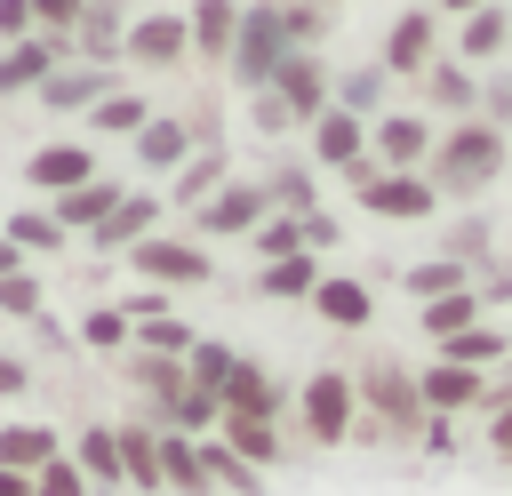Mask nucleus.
I'll return each mask as SVG.
<instances>
[{
  "label": "nucleus",
  "mask_w": 512,
  "mask_h": 496,
  "mask_svg": "<svg viewBox=\"0 0 512 496\" xmlns=\"http://www.w3.org/2000/svg\"><path fill=\"white\" fill-rule=\"evenodd\" d=\"M296 224H304V248H312V256H320V248H336V216H328V208H304Z\"/></svg>",
  "instance_id": "53"
},
{
  "label": "nucleus",
  "mask_w": 512,
  "mask_h": 496,
  "mask_svg": "<svg viewBox=\"0 0 512 496\" xmlns=\"http://www.w3.org/2000/svg\"><path fill=\"white\" fill-rule=\"evenodd\" d=\"M184 24H192V64H224L240 32V0H192Z\"/></svg>",
  "instance_id": "25"
},
{
  "label": "nucleus",
  "mask_w": 512,
  "mask_h": 496,
  "mask_svg": "<svg viewBox=\"0 0 512 496\" xmlns=\"http://www.w3.org/2000/svg\"><path fill=\"white\" fill-rule=\"evenodd\" d=\"M416 392H424V416H456V408H488V376H480V368H456V360H432V368L416 376Z\"/></svg>",
  "instance_id": "21"
},
{
  "label": "nucleus",
  "mask_w": 512,
  "mask_h": 496,
  "mask_svg": "<svg viewBox=\"0 0 512 496\" xmlns=\"http://www.w3.org/2000/svg\"><path fill=\"white\" fill-rule=\"evenodd\" d=\"M128 344H136V352H168V360H184V352L200 344V328L176 320V312H152V320H128Z\"/></svg>",
  "instance_id": "36"
},
{
  "label": "nucleus",
  "mask_w": 512,
  "mask_h": 496,
  "mask_svg": "<svg viewBox=\"0 0 512 496\" xmlns=\"http://www.w3.org/2000/svg\"><path fill=\"white\" fill-rule=\"evenodd\" d=\"M432 8H440V16H456V24H464V16H480V8H488V0H432Z\"/></svg>",
  "instance_id": "55"
},
{
  "label": "nucleus",
  "mask_w": 512,
  "mask_h": 496,
  "mask_svg": "<svg viewBox=\"0 0 512 496\" xmlns=\"http://www.w3.org/2000/svg\"><path fill=\"white\" fill-rule=\"evenodd\" d=\"M320 8H328V0H320Z\"/></svg>",
  "instance_id": "59"
},
{
  "label": "nucleus",
  "mask_w": 512,
  "mask_h": 496,
  "mask_svg": "<svg viewBox=\"0 0 512 496\" xmlns=\"http://www.w3.org/2000/svg\"><path fill=\"white\" fill-rule=\"evenodd\" d=\"M272 96L288 104V120H296V128H312V120L336 104V72L320 64V48H288V64L272 72Z\"/></svg>",
  "instance_id": "10"
},
{
  "label": "nucleus",
  "mask_w": 512,
  "mask_h": 496,
  "mask_svg": "<svg viewBox=\"0 0 512 496\" xmlns=\"http://www.w3.org/2000/svg\"><path fill=\"white\" fill-rule=\"evenodd\" d=\"M224 176H232V152H224V144H200V152H192V160H184V168L168 176V192H160V200L192 216V208H200V200H208V192H216Z\"/></svg>",
  "instance_id": "22"
},
{
  "label": "nucleus",
  "mask_w": 512,
  "mask_h": 496,
  "mask_svg": "<svg viewBox=\"0 0 512 496\" xmlns=\"http://www.w3.org/2000/svg\"><path fill=\"white\" fill-rule=\"evenodd\" d=\"M312 312H320L328 328H368V320H376V296H368V280H352V272H320Z\"/></svg>",
  "instance_id": "23"
},
{
  "label": "nucleus",
  "mask_w": 512,
  "mask_h": 496,
  "mask_svg": "<svg viewBox=\"0 0 512 496\" xmlns=\"http://www.w3.org/2000/svg\"><path fill=\"white\" fill-rule=\"evenodd\" d=\"M160 488H168V496H216L192 432H160Z\"/></svg>",
  "instance_id": "28"
},
{
  "label": "nucleus",
  "mask_w": 512,
  "mask_h": 496,
  "mask_svg": "<svg viewBox=\"0 0 512 496\" xmlns=\"http://www.w3.org/2000/svg\"><path fill=\"white\" fill-rule=\"evenodd\" d=\"M416 96H424L432 112H456V120L480 112V80H472V64H456V56H440V64L416 80Z\"/></svg>",
  "instance_id": "26"
},
{
  "label": "nucleus",
  "mask_w": 512,
  "mask_h": 496,
  "mask_svg": "<svg viewBox=\"0 0 512 496\" xmlns=\"http://www.w3.org/2000/svg\"><path fill=\"white\" fill-rule=\"evenodd\" d=\"M504 352H512V336H504V328H488V320H472L464 336H448V344H440V360H456V368H496Z\"/></svg>",
  "instance_id": "37"
},
{
  "label": "nucleus",
  "mask_w": 512,
  "mask_h": 496,
  "mask_svg": "<svg viewBox=\"0 0 512 496\" xmlns=\"http://www.w3.org/2000/svg\"><path fill=\"white\" fill-rule=\"evenodd\" d=\"M496 456H504V464H512V408H504V416H496Z\"/></svg>",
  "instance_id": "58"
},
{
  "label": "nucleus",
  "mask_w": 512,
  "mask_h": 496,
  "mask_svg": "<svg viewBox=\"0 0 512 496\" xmlns=\"http://www.w3.org/2000/svg\"><path fill=\"white\" fill-rule=\"evenodd\" d=\"M424 176H432V192H440V200H472V192H488V184L504 176V128H488L480 112H472V120H456V128L432 144Z\"/></svg>",
  "instance_id": "1"
},
{
  "label": "nucleus",
  "mask_w": 512,
  "mask_h": 496,
  "mask_svg": "<svg viewBox=\"0 0 512 496\" xmlns=\"http://www.w3.org/2000/svg\"><path fill=\"white\" fill-rule=\"evenodd\" d=\"M112 88H120V72H112V64H80V56H72V64H56V72H48L32 96H40L48 112H64V120H88V112H96Z\"/></svg>",
  "instance_id": "12"
},
{
  "label": "nucleus",
  "mask_w": 512,
  "mask_h": 496,
  "mask_svg": "<svg viewBox=\"0 0 512 496\" xmlns=\"http://www.w3.org/2000/svg\"><path fill=\"white\" fill-rule=\"evenodd\" d=\"M120 40H128V0H88L80 24H72V56L120 72Z\"/></svg>",
  "instance_id": "19"
},
{
  "label": "nucleus",
  "mask_w": 512,
  "mask_h": 496,
  "mask_svg": "<svg viewBox=\"0 0 512 496\" xmlns=\"http://www.w3.org/2000/svg\"><path fill=\"white\" fill-rule=\"evenodd\" d=\"M248 120H256V136H288V128H296V120H288V104H280L272 88H256V96H248Z\"/></svg>",
  "instance_id": "48"
},
{
  "label": "nucleus",
  "mask_w": 512,
  "mask_h": 496,
  "mask_svg": "<svg viewBox=\"0 0 512 496\" xmlns=\"http://www.w3.org/2000/svg\"><path fill=\"white\" fill-rule=\"evenodd\" d=\"M0 232L24 248V264H32V256H64V240H72L48 208H8V216H0Z\"/></svg>",
  "instance_id": "33"
},
{
  "label": "nucleus",
  "mask_w": 512,
  "mask_h": 496,
  "mask_svg": "<svg viewBox=\"0 0 512 496\" xmlns=\"http://www.w3.org/2000/svg\"><path fill=\"white\" fill-rule=\"evenodd\" d=\"M280 24H288V48H320L328 8H320V0H280Z\"/></svg>",
  "instance_id": "46"
},
{
  "label": "nucleus",
  "mask_w": 512,
  "mask_h": 496,
  "mask_svg": "<svg viewBox=\"0 0 512 496\" xmlns=\"http://www.w3.org/2000/svg\"><path fill=\"white\" fill-rule=\"evenodd\" d=\"M8 272H24V248H16L8 232H0V280H8Z\"/></svg>",
  "instance_id": "56"
},
{
  "label": "nucleus",
  "mask_w": 512,
  "mask_h": 496,
  "mask_svg": "<svg viewBox=\"0 0 512 496\" xmlns=\"http://www.w3.org/2000/svg\"><path fill=\"white\" fill-rule=\"evenodd\" d=\"M80 8H88V0H32V24H40V32H64V40H72Z\"/></svg>",
  "instance_id": "49"
},
{
  "label": "nucleus",
  "mask_w": 512,
  "mask_h": 496,
  "mask_svg": "<svg viewBox=\"0 0 512 496\" xmlns=\"http://www.w3.org/2000/svg\"><path fill=\"white\" fill-rule=\"evenodd\" d=\"M80 344L88 352H128V312L120 304H88L80 312Z\"/></svg>",
  "instance_id": "44"
},
{
  "label": "nucleus",
  "mask_w": 512,
  "mask_h": 496,
  "mask_svg": "<svg viewBox=\"0 0 512 496\" xmlns=\"http://www.w3.org/2000/svg\"><path fill=\"white\" fill-rule=\"evenodd\" d=\"M288 64V24H280V0H248L240 8V32H232V56H224V72L256 96V88H272V72Z\"/></svg>",
  "instance_id": "2"
},
{
  "label": "nucleus",
  "mask_w": 512,
  "mask_h": 496,
  "mask_svg": "<svg viewBox=\"0 0 512 496\" xmlns=\"http://www.w3.org/2000/svg\"><path fill=\"white\" fill-rule=\"evenodd\" d=\"M120 64H136V72H176V64H192V24H184V8H144V16H128Z\"/></svg>",
  "instance_id": "8"
},
{
  "label": "nucleus",
  "mask_w": 512,
  "mask_h": 496,
  "mask_svg": "<svg viewBox=\"0 0 512 496\" xmlns=\"http://www.w3.org/2000/svg\"><path fill=\"white\" fill-rule=\"evenodd\" d=\"M480 120H488V128H512V72L480 88Z\"/></svg>",
  "instance_id": "50"
},
{
  "label": "nucleus",
  "mask_w": 512,
  "mask_h": 496,
  "mask_svg": "<svg viewBox=\"0 0 512 496\" xmlns=\"http://www.w3.org/2000/svg\"><path fill=\"white\" fill-rule=\"evenodd\" d=\"M56 64H72V40H64V32H32V40L0 48V104H8V96H32Z\"/></svg>",
  "instance_id": "14"
},
{
  "label": "nucleus",
  "mask_w": 512,
  "mask_h": 496,
  "mask_svg": "<svg viewBox=\"0 0 512 496\" xmlns=\"http://www.w3.org/2000/svg\"><path fill=\"white\" fill-rule=\"evenodd\" d=\"M64 456V432L56 424H0V472H40Z\"/></svg>",
  "instance_id": "29"
},
{
  "label": "nucleus",
  "mask_w": 512,
  "mask_h": 496,
  "mask_svg": "<svg viewBox=\"0 0 512 496\" xmlns=\"http://www.w3.org/2000/svg\"><path fill=\"white\" fill-rule=\"evenodd\" d=\"M144 120H152V96H144V88H112V96L88 112V136H136Z\"/></svg>",
  "instance_id": "34"
},
{
  "label": "nucleus",
  "mask_w": 512,
  "mask_h": 496,
  "mask_svg": "<svg viewBox=\"0 0 512 496\" xmlns=\"http://www.w3.org/2000/svg\"><path fill=\"white\" fill-rule=\"evenodd\" d=\"M248 248H256V264H280V256H304V224L272 208V216H264V224L248 232Z\"/></svg>",
  "instance_id": "41"
},
{
  "label": "nucleus",
  "mask_w": 512,
  "mask_h": 496,
  "mask_svg": "<svg viewBox=\"0 0 512 496\" xmlns=\"http://www.w3.org/2000/svg\"><path fill=\"white\" fill-rule=\"evenodd\" d=\"M32 496H96V488H88V472H80L72 456H56V464L32 472Z\"/></svg>",
  "instance_id": "47"
},
{
  "label": "nucleus",
  "mask_w": 512,
  "mask_h": 496,
  "mask_svg": "<svg viewBox=\"0 0 512 496\" xmlns=\"http://www.w3.org/2000/svg\"><path fill=\"white\" fill-rule=\"evenodd\" d=\"M0 320H48V288H40V272H32V264L0 280Z\"/></svg>",
  "instance_id": "43"
},
{
  "label": "nucleus",
  "mask_w": 512,
  "mask_h": 496,
  "mask_svg": "<svg viewBox=\"0 0 512 496\" xmlns=\"http://www.w3.org/2000/svg\"><path fill=\"white\" fill-rule=\"evenodd\" d=\"M352 392H360V408H376V424H352V432H392V440H408V432L424 424V392H416V376H408L400 360H368V368L352 376Z\"/></svg>",
  "instance_id": "4"
},
{
  "label": "nucleus",
  "mask_w": 512,
  "mask_h": 496,
  "mask_svg": "<svg viewBox=\"0 0 512 496\" xmlns=\"http://www.w3.org/2000/svg\"><path fill=\"white\" fill-rule=\"evenodd\" d=\"M88 176H104V160H96V144L88 136H48V144H32L24 152V184L32 192H72V184H88Z\"/></svg>",
  "instance_id": "11"
},
{
  "label": "nucleus",
  "mask_w": 512,
  "mask_h": 496,
  "mask_svg": "<svg viewBox=\"0 0 512 496\" xmlns=\"http://www.w3.org/2000/svg\"><path fill=\"white\" fill-rule=\"evenodd\" d=\"M128 152H136V168H144V176H176L200 144H192V128H184V112H152V120L128 136Z\"/></svg>",
  "instance_id": "16"
},
{
  "label": "nucleus",
  "mask_w": 512,
  "mask_h": 496,
  "mask_svg": "<svg viewBox=\"0 0 512 496\" xmlns=\"http://www.w3.org/2000/svg\"><path fill=\"white\" fill-rule=\"evenodd\" d=\"M304 136H312V168L352 176V168L368 160V120H360V112H344V104H328V112H320Z\"/></svg>",
  "instance_id": "15"
},
{
  "label": "nucleus",
  "mask_w": 512,
  "mask_h": 496,
  "mask_svg": "<svg viewBox=\"0 0 512 496\" xmlns=\"http://www.w3.org/2000/svg\"><path fill=\"white\" fill-rule=\"evenodd\" d=\"M64 456L88 472V488H128V480H120V432H112V424H88L80 440H64Z\"/></svg>",
  "instance_id": "31"
},
{
  "label": "nucleus",
  "mask_w": 512,
  "mask_h": 496,
  "mask_svg": "<svg viewBox=\"0 0 512 496\" xmlns=\"http://www.w3.org/2000/svg\"><path fill=\"white\" fill-rule=\"evenodd\" d=\"M432 144H440V128H432L424 112H376V120H368V160H376V168H424Z\"/></svg>",
  "instance_id": "13"
},
{
  "label": "nucleus",
  "mask_w": 512,
  "mask_h": 496,
  "mask_svg": "<svg viewBox=\"0 0 512 496\" xmlns=\"http://www.w3.org/2000/svg\"><path fill=\"white\" fill-rule=\"evenodd\" d=\"M296 424H304L312 448H344L352 424H360V392H352V376H344V368L304 376V392H296Z\"/></svg>",
  "instance_id": "6"
},
{
  "label": "nucleus",
  "mask_w": 512,
  "mask_h": 496,
  "mask_svg": "<svg viewBox=\"0 0 512 496\" xmlns=\"http://www.w3.org/2000/svg\"><path fill=\"white\" fill-rule=\"evenodd\" d=\"M32 392V360L24 352H0V400H24Z\"/></svg>",
  "instance_id": "52"
},
{
  "label": "nucleus",
  "mask_w": 512,
  "mask_h": 496,
  "mask_svg": "<svg viewBox=\"0 0 512 496\" xmlns=\"http://www.w3.org/2000/svg\"><path fill=\"white\" fill-rule=\"evenodd\" d=\"M384 80H392L384 64H360V72H344V80H336V104H344V112H360V120H376V112H384Z\"/></svg>",
  "instance_id": "40"
},
{
  "label": "nucleus",
  "mask_w": 512,
  "mask_h": 496,
  "mask_svg": "<svg viewBox=\"0 0 512 496\" xmlns=\"http://www.w3.org/2000/svg\"><path fill=\"white\" fill-rule=\"evenodd\" d=\"M128 272L152 280V288H208V280H216V256H208L192 232H152V240L128 248Z\"/></svg>",
  "instance_id": "7"
},
{
  "label": "nucleus",
  "mask_w": 512,
  "mask_h": 496,
  "mask_svg": "<svg viewBox=\"0 0 512 496\" xmlns=\"http://www.w3.org/2000/svg\"><path fill=\"white\" fill-rule=\"evenodd\" d=\"M264 192H272V208H280V216L320 208V192H312V160H280V168L264 176Z\"/></svg>",
  "instance_id": "38"
},
{
  "label": "nucleus",
  "mask_w": 512,
  "mask_h": 496,
  "mask_svg": "<svg viewBox=\"0 0 512 496\" xmlns=\"http://www.w3.org/2000/svg\"><path fill=\"white\" fill-rule=\"evenodd\" d=\"M120 376H128V384L152 400V416H160V408H168V400L192 384V368H184V360H168V352H136V344L120 352Z\"/></svg>",
  "instance_id": "24"
},
{
  "label": "nucleus",
  "mask_w": 512,
  "mask_h": 496,
  "mask_svg": "<svg viewBox=\"0 0 512 496\" xmlns=\"http://www.w3.org/2000/svg\"><path fill=\"white\" fill-rule=\"evenodd\" d=\"M160 216H168V200H160V192H128V200L88 232V248H96V256H128L136 240H152V232H160Z\"/></svg>",
  "instance_id": "17"
},
{
  "label": "nucleus",
  "mask_w": 512,
  "mask_h": 496,
  "mask_svg": "<svg viewBox=\"0 0 512 496\" xmlns=\"http://www.w3.org/2000/svg\"><path fill=\"white\" fill-rule=\"evenodd\" d=\"M232 344H216V336H200L192 352H184V368H192V384H208V392H224V376H232Z\"/></svg>",
  "instance_id": "45"
},
{
  "label": "nucleus",
  "mask_w": 512,
  "mask_h": 496,
  "mask_svg": "<svg viewBox=\"0 0 512 496\" xmlns=\"http://www.w3.org/2000/svg\"><path fill=\"white\" fill-rule=\"evenodd\" d=\"M312 288H320V256L304 248V256H280V264H256V296H304L312 304Z\"/></svg>",
  "instance_id": "35"
},
{
  "label": "nucleus",
  "mask_w": 512,
  "mask_h": 496,
  "mask_svg": "<svg viewBox=\"0 0 512 496\" xmlns=\"http://www.w3.org/2000/svg\"><path fill=\"white\" fill-rule=\"evenodd\" d=\"M456 288H472V264H456V256H432V264H416V272H408V296H416V304L456 296Z\"/></svg>",
  "instance_id": "42"
},
{
  "label": "nucleus",
  "mask_w": 512,
  "mask_h": 496,
  "mask_svg": "<svg viewBox=\"0 0 512 496\" xmlns=\"http://www.w3.org/2000/svg\"><path fill=\"white\" fill-rule=\"evenodd\" d=\"M272 216V192H264V176H224L200 208H192V240L208 248V240H248L256 224Z\"/></svg>",
  "instance_id": "5"
},
{
  "label": "nucleus",
  "mask_w": 512,
  "mask_h": 496,
  "mask_svg": "<svg viewBox=\"0 0 512 496\" xmlns=\"http://www.w3.org/2000/svg\"><path fill=\"white\" fill-rule=\"evenodd\" d=\"M376 64H384L392 80H424V72L440 64V16L408 0V8L384 24V56H376Z\"/></svg>",
  "instance_id": "9"
},
{
  "label": "nucleus",
  "mask_w": 512,
  "mask_h": 496,
  "mask_svg": "<svg viewBox=\"0 0 512 496\" xmlns=\"http://www.w3.org/2000/svg\"><path fill=\"white\" fill-rule=\"evenodd\" d=\"M416 320H424V336H432V344H448V336H464V328L480 320V296H472V288H456V296H432Z\"/></svg>",
  "instance_id": "39"
},
{
  "label": "nucleus",
  "mask_w": 512,
  "mask_h": 496,
  "mask_svg": "<svg viewBox=\"0 0 512 496\" xmlns=\"http://www.w3.org/2000/svg\"><path fill=\"white\" fill-rule=\"evenodd\" d=\"M216 400H224V416H264V424L288 416V392H280V376L264 360H232V376H224Z\"/></svg>",
  "instance_id": "18"
},
{
  "label": "nucleus",
  "mask_w": 512,
  "mask_h": 496,
  "mask_svg": "<svg viewBox=\"0 0 512 496\" xmlns=\"http://www.w3.org/2000/svg\"><path fill=\"white\" fill-rule=\"evenodd\" d=\"M40 24H32V0H0V48H16V40H32Z\"/></svg>",
  "instance_id": "51"
},
{
  "label": "nucleus",
  "mask_w": 512,
  "mask_h": 496,
  "mask_svg": "<svg viewBox=\"0 0 512 496\" xmlns=\"http://www.w3.org/2000/svg\"><path fill=\"white\" fill-rule=\"evenodd\" d=\"M216 440H224L240 464H256V472L288 456V448H280V424H264V416H224V424H216Z\"/></svg>",
  "instance_id": "32"
},
{
  "label": "nucleus",
  "mask_w": 512,
  "mask_h": 496,
  "mask_svg": "<svg viewBox=\"0 0 512 496\" xmlns=\"http://www.w3.org/2000/svg\"><path fill=\"white\" fill-rule=\"evenodd\" d=\"M416 432H424V448H432V456H440V448H456V424H448V416H424Z\"/></svg>",
  "instance_id": "54"
},
{
  "label": "nucleus",
  "mask_w": 512,
  "mask_h": 496,
  "mask_svg": "<svg viewBox=\"0 0 512 496\" xmlns=\"http://www.w3.org/2000/svg\"><path fill=\"white\" fill-rule=\"evenodd\" d=\"M504 48H512V16H504L496 0H488L480 16H464V24H456V64H496Z\"/></svg>",
  "instance_id": "30"
},
{
  "label": "nucleus",
  "mask_w": 512,
  "mask_h": 496,
  "mask_svg": "<svg viewBox=\"0 0 512 496\" xmlns=\"http://www.w3.org/2000/svg\"><path fill=\"white\" fill-rule=\"evenodd\" d=\"M112 432H120V480L144 496H168L160 488V424H112Z\"/></svg>",
  "instance_id": "27"
},
{
  "label": "nucleus",
  "mask_w": 512,
  "mask_h": 496,
  "mask_svg": "<svg viewBox=\"0 0 512 496\" xmlns=\"http://www.w3.org/2000/svg\"><path fill=\"white\" fill-rule=\"evenodd\" d=\"M0 496H32V472H0Z\"/></svg>",
  "instance_id": "57"
},
{
  "label": "nucleus",
  "mask_w": 512,
  "mask_h": 496,
  "mask_svg": "<svg viewBox=\"0 0 512 496\" xmlns=\"http://www.w3.org/2000/svg\"><path fill=\"white\" fill-rule=\"evenodd\" d=\"M344 184H352V200H360L368 216H384V224H424V216L440 208V192H432L424 168H376V160H360Z\"/></svg>",
  "instance_id": "3"
},
{
  "label": "nucleus",
  "mask_w": 512,
  "mask_h": 496,
  "mask_svg": "<svg viewBox=\"0 0 512 496\" xmlns=\"http://www.w3.org/2000/svg\"><path fill=\"white\" fill-rule=\"evenodd\" d=\"M120 200H128V184H120V176H88V184L56 192V200H48V216H56L64 232H80V240H88V232H96V224H104Z\"/></svg>",
  "instance_id": "20"
}]
</instances>
